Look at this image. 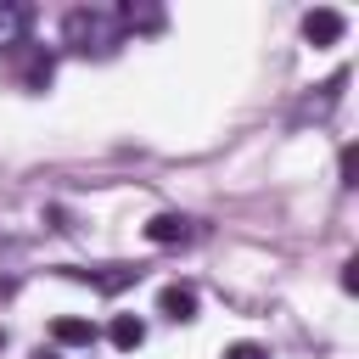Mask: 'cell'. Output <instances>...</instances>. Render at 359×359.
<instances>
[{
  "mask_svg": "<svg viewBox=\"0 0 359 359\" xmlns=\"http://www.w3.org/2000/svg\"><path fill=\"white\" fill-rule=\"evenodd\" d=\"M219 359H269V348H258V342H230Z\"/></svg>",
  "mask_w": 359,
  "mask_h": 359,
  "instance_id": "10",
  "label": "cell"
},
{
  "mask_svg": "<svg viewBox=\"0 0 359 359\" xmlns=\"http://www.w3.org/2000/svg\"><path fill=\"white\" fill-rule=\"evenodd\" d=\"M353 286H359V258H348V264H342V292H353Z\"/></svg>",
  "mask_w": 359,
  "mask_h": 359,
  "instance_id": "12",
  "label": "cell"
},
{
  "mask_svg": "<svg viewBox=\"0 0 359 359\" xmlns=\"http://www.w3.org/2000/svg\"><path fill=\"white\" fill-rule=\"evenodd\" d=\"M50 79H56V62H50L45 50H34V56H28V67H22V84H28V90H45Z\"/></svg>",
  "mask_w": 359,
  "mask_h": 359,
  "instance_id": "9",
  "label": "cell"
},
{
  "mask_svg": "<svg viewBox=\"0 0 359 359\" xmlns=\"http://www.w3.org/2000/svg\"><path fill=\"white\" fill-rule=\"evenodd\" d=\"M146 241H151V247H185V241H196V224H191L185 213H157V219L146 224Z\"/></svg>",
  "mask_w": 359,
  "mask_h": 359,
  "instance_id": "3",
  "label": "cell"
},
{
  "mask_svg": "<svg viewBox=\"0 0 359 359\" xmlns=\"http://www.w3.org/2000/svg\"><path fill=\"white\" fill-rule=\"evenodd\" d=\"M50 337H56L62 348H90V342H95V325H90V320H56Z\"/></svg>",
  "mask_w": 359,
  "mask_h": 359,
  "instance_id": "8",
  "label": "cell"
},
{
  "mask_svg": "<svg viewBox=\"0 0 359 359\" xmlns=\"http://www.w3.org/2000/svg\"><path fill=\"white\" fill-rule=\"evenodd\" d=\"M353 174H359V157H353V146H342V185H353Z\"/></svg>",
  "mask_w": 359,
  "mask_h": 359,
  "instance_id": "11",
  "label": "cell"
},
{
  "mask_svg": "<svg viewBox=\"0 0 359 359\" xmlns=\"http://www.w3.org/2000/svg\"><path fill=\"white\" fill-rule=\"evenodd\" d=\"M73 280H90V286H101V292H118V286H129V280H140V269H129V264H112V269H67Z\"/></svg>",
  "mask_w": 359,
  "mask_h": 359,
  "instance_id": "7",
  "label": "cell"
},
{
  "mask_svg": "<svg viewBox=\"0 0 359 359\" xmlns=\"http://www.w3.org/2000/svg\"><path fill=\"white\" fill-rule=\"evenodd\" d=\"M107 337H112V348H118V353H135V348L146 342V320H140V314H112Z\"/></svg>",
  "mask_w": 359,
  "mask_h": 359,
  "instance_id": "6",
  "label": "cell"
},
{
  "mask_svg": "<svg viewBox=\"0 0 359 359\" xmlns=\"http://www.w3.org/2000/svg\"><path fill=\"white\" fill-rule=\"evenodd\" d=\"M62 45L79 50V56H112L123 45V28L107 6H73L62 17Z\"/></svg>",
  "mask_w": 359,
  "mask_h": 359,
  "instance_id": "1",
  "label": "cell"
},
{
  "mask_svg": "<svg viewBox=\"0 0 359 359\" xmlns=\"http://www.w3.org/2000/svg\"><path fill=\"white\" fill-rule=\"evenodd\" d=\"M342 34H348V17H342V11H331V6L303 11V39H309V45H337Z\"/></svg>",
  "mask_w": 359,
  "mask_h": 359,
  "instance_id": "2",
  "label": "cell"
},
{
  "mask_svg": "<svg viewBox=\"0 0 359 359\" xmlns=\"http://www.w3.org/2000/svg\"><path fill=\"white\" fill-rule=\"evenodd\" d=\"M6 348H11V337H6V325H0V353H6Z\"/></svg>",
  "mask_w": 359,
  "mask_h": 359,
  "instance_id": "13",
  "label": "cell"
},
{
  "mask_svg": "<svg viewBox=\"0 0 359 359\" xmlns=\"http://www.w3.org/2000/svg\"><path fill=\"white\" fill-rule=\"evenodd\" d=\"M157 309H163L174 325H180V320H196V292L174 280V286H163V292H157Z\"/></svg>",
  "mask_w": 359,
  "mask_h": 359,
  "instance_id": "5",
  "label": "cell"
},
{
  "mask_svg": "<svg viewBox=\"0 0 359 359\" xmlns=\"http://www.w3.org/2000/svg\"><path fill=\"white\" fill-rule=\"evenodd\" d=\"M28 28H34V11L17 6V0H0V50L28 45Z\"/></svg>",
  "mask_w": 359,
  "mask_h": 359,
  "instance_id": "4",
  "label": "cell"
}]
</instances>
